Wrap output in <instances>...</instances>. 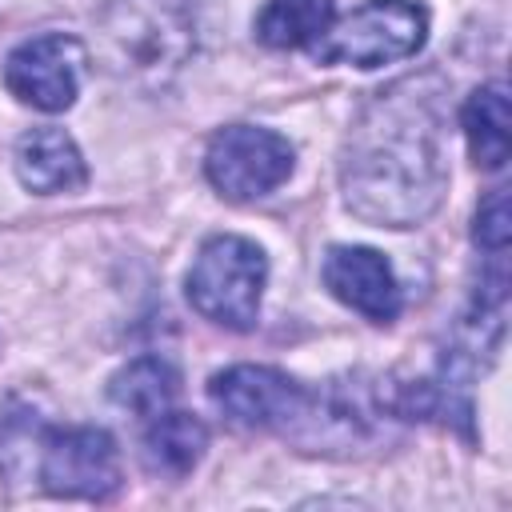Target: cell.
Here are the masks:
<instances>
[{
  "mask_svg": "<svg viewBox=\"0 0 512 512\" xmlns=\"http://www.w3.org/2000/svg\"><path fill=\"white\" fill-rule=\"evenodd\" d=\"M448 188L444 108L428 80H400L376 92L340 156L344 204L380 228H412L436 212Z\"/></svg>",
  "mask_w": 512,
  "mask_h": 512,
  "instance_id": "obj_1",
  "label": "cell"
},
{
  "mask_svg": "<svg viewBox=\"0 0 512 512\" xmlns=\"http://www.w3.org/2000/svg\"><path fill=\"white\" fill-rule=\"evenodd\" d=\"M112 68L136 84H168L192 52V12L184 0H112L104 8Z\"/></svg>",
  "mask_w": 512,
  "mask_h": 512,
  "instance_id": "obj_2",
  "label": "cell"
},
{
  "mask_svg": "<svg viewBox=\"0 0 512 512\" xmlns=\"http://www.w3.org/2000/svg\"><path fill=\"white\" fill-rule=\"evenodd\" d=\"M268 280L264 252L244 236H212L188 268L192 308L220 328H252Z\"/></svg>",
  "mask_w": 512,
  "mask_h": 512,
  "instance_id": "obj_3",
  "label": "cell"
},
{
  "mask_svg": "<svg viewBox=\"0 0 512 512\" xmlns=\"http://www.w3.org/2000/svg\"><path fill=\"white\" fill-rule=\"evenodd\" d=\"M324 36L328 40L316 48L320 64L380 68L420 52L428 36V12L412 0H368Z\"/></svg>",
  "mask_w": 512,
  "mask_h": 512,
  "instance_id": "obj_4",
  "label": "cell"
},
{
  "mask_svg": "<svg viewBox=\"0 0 512 512\" xmlns=\"http://www.w3.org/2000/svg\"><path fill=\"white\" fill-rule=\"evenodd\" d=\"M292 160L296 152L280 132L256 124H232L208 140L204 172L220 196L256 200L292 176Z\"/></svg>",
  "mask_w": 512,
  "mask_h": 512,
  "instance_id": "obj_5",
  "label": "cell"
},
{
  "mask_svg": "<svg viewBox=\"0 0 512 512\" xmlns=\"http://www.w3.org/2000/svg\"><path fill=\"white\" fill-rule=\"evenodd\" d=\"M40 480L52 496L104 500L120 488V456L104 428H48L40 440Z\"/></svg>",
  "mask_w": 512,
  "mask_h": 512,
  "instance_id": "obj_6",
  "label": "cell"
},
{
  "mask_svg": "<svg viewBox=\"0 0 512 512\" xmlns=\"http://www.w3.org/2000/svg\"><path fill=\"white\" fill-rule=\"evenodd\" d=\"M212 404L240 428H288L308 416L312 396L300 380L264 364H236L212 376Z\"/></svg>",
  "mask_w": 512,
  "mask_h": 512,
  "instance_id": "obj_7",
  "label": "cell"
},
{
  "mask_svg": "<svg viewBox=\"0 0 512 512\" xmlns=\"http://www.w3.org/2000/svg\"><path fill=\"white\" fill-rule=\"evenodd\" d=\"M84 44L64 32H44L12 48L4 60V84L20 104H32L40 112H64L72 108L84 76Z\"/></svg>",
  "mask_w": 512,
  "mask_h": 512,
  "instance_id": "obj_8",
  "label": "cell"
},
{
  "mask_svg": "<svg viewBox=\"0 0 512 512\" xmlns=\"http://www.w3.org/2000/svg\"><path fill=\"white\" fill-rule=\"evenodd\" d=\"M324 284L336 300H344L348 308H356L360 316L388 324L400 312V284L388 268V260L376 248H360V244H336L324 256Z\"/></svg>",
  "mask_w": 512,
  "mask_h": 512,
  "instance_id": "obj_9",
  "label": "cell"
},
{
  "mask_svg": "<svg viewBox=\"0 0 512 512\" xmlns=\"http://www.w3.org/2000/svg\"><path fill=\"white\" fill-rule=\"evenodd\" d=\"M16 176L24 188L52 196V192H76L88 180L84 156L76 140L60 128H32L16 140Z\"/></svg>",
  "mask_w": 512,
  "mask_h": 512,
  "instance_id": "obj_10",
  "label": "cell"
},
{
  "mask_svg": "<svg viewBox=\"0 0 512 512\" xmlns=\"http://www.w3.org/2000/svg\"><path fill=\"white\" fill-rule=\"evenodd\" d=\"M204 448H208V432L188 412H168L164 408V412L152 416V424L144 432V464L156 476H172V480L188 476L200 464Z\"/></svg>",
  "mask_w": 512,
  "mask_h": 512,
  "instance_id": "obj_11",
  "label": "cell"
},
{
  "mask_svg": "<svg viewBox=\"0 0 512 512\" xmlns=\"http://www.w3.org/2000/svg\"><path fill=\"white\" fill-rule=\"evenodd\" d=\"M460 124H464L472 160L488 172L504 168V160H508V88L500 80L476 88L464 100Z\"/></svg>",
  "mask_w": 512,
  "mask_h": 512,
  "instance_id": "obj_12",
  "label": "cell"
},
{
  "mask_svg": "<svg viewBox=\"0 0 512 512\" xmlns=\"http://www.w3.org/2000/svg\"><path fill=\"white\" fill-rule=\"evenodd\" d=\"M336 20L332 0H268L256 16V40L268 48H304Z\"/></svg>",
  "mask_w": 512,
  "mask_h": 512,
  "instance_id": "obj_13",
  "label": "cell"
},
{
  "mask_svg": "<svg viewBox=\"0 0 512 512\" xmlns=\"http://www.w3.org/2000/svg\"><path fill=\"white\" fill-rule=\"evenodd\" d=\"M108 392H112L116 408L152 420L156 412H164V408L176 400L180 376H176V368H172L168 360H160V356H140V360H132L128 368H120V372L112 376V388H108Z\"/></svg>",
  "mask_w": 512,
  "mask_h": 512,
  "instance_id": "obj_14",
  "label": "cell"
},
{
  "mask_svg": "<svg viewBox=\"0 0 512 512\" xmlns=\"http://www.w3.org/2000/svg\"><path fill=\"white\" fill-rule=\"evenodd\" d=\"M476 244L492 256H504L508 236H512V216H508V188H492L480 208H476V228H472Z\"/></svg>",
  "mask_w": 512,
  "mask_h": 512,
  "instance_id": "obj_15",
  "label": "cell"
}]
</instances>
